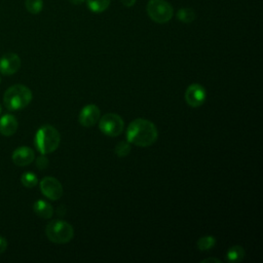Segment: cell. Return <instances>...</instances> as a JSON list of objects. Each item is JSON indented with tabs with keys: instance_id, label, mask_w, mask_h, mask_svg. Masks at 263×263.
Returning a JSON list of instances; mask_svg holds the SVG:
<instances>
[{
	"instance_id": "5b68a950",
	"label": "cell",
	"mask_w": 263,
	"mask_h": 263,
	"mask_svg": "<svg viewBox=\"0 0 263 263\" xmlns=\"http://www.w3.org/2000/svg\"><path fill=\"white\" fill-rule=\"evenodd\" d=\"M146 10L149 17L158 24L167 23L174 14L172 5L165 0H149Z\"/></svg>"
},
{
	"instance_id": "cb8c5ba5",
	"label": "cell",
	"mask_w": 263,
	"mask_h": 263,
	"mask_svg": "<svg viewBox=\"0 0 263 263\" xmlns=\"http://www.w3.org/2000/svg\"><path fill=\"white\" fill-rule=\"evenodd\" d=\"M208 262H217V263H220V260L219 259H216V258H208V259H204L201 261V263H208Z\"/></svg>"
},
{
	"instance_id": "4316f807",
	"label": "cell",
	"mask_w": 263,
	"mask_h": 263,
	"mask_svg": "<svg viewBox=\"0 0 263 263\" xmlns=\"http://www.w3.org/2000/svg\"><path fill=\"white\" fill-rule=\"evenodd\" d=\"M0 81H1V79H0Z\"/></svg>"
},
{
	"instance_id": "e0dca14e",
	"label": "cell",
	"mask_w": 263,
	"mask_h": 263,
	"mask_svg": "<svg viewBox=\"0 0 263 263\" xmlns=\"http://www.w3.org/2000/svg\"><path fill=\"white\" fill-rule=\"evenodd\" d=\"M215 245H216V238L212 235H205V236L200 237L196 243L197 248L200 251H208V250L212 249Z\"/></svg>"
},
{
	"instance_id": "44dd1931",
	"label": "cell",
	"mask_w": 263,
	"mask_h": 263,
	"mask_svg": "<svg viewBox=\"0 0 263 263\" xmlns=\"http://www.w3.org/2000/svg\"><path fill=\"white\" fill-rule=\"evenodd\" d=\"M36 166L39 170L46 168L48 166V158L46 156H44V154L38 156L37 159H36Z\"/></svg>"
},
{
	"instance_id": "484cf974",
	"label": "cell",
	"mask_w": 263,
	"mask_h": 263,
	"mask_svg": "<svg viewBox=\"0 0 263 263\" xmlns=\"http://www.w3.org/2000/svg\"><path fill=\"white\" fill-rule=\"evenodd\" d=\"M1 112H2V106H1V104H0V114H1Z\"/></svg>"
},
{
	"instance_id": "7402d4cb",
	"label": "cell",
	"mask_w": 263,
	"mask_h": 263,
	"mask_svg": "<svg viewBox=\"0 0 263 263\" xmlns=\"http://www.w3.org/2000/svg\"><path fill=\"white\" fill-rule=\"evenodd\" d=\"M6 248H7V241H6V239H5L4 237L0 236V254H2L3 252H5Z\"/></svg>"
},
{
	"instance_id": "7c38bea8",
	"label": "cell",
	"mask_w": 263,
	"mask_h": 263,
	"mask_svg": "<svg viewBox=\"0 0 263 263\" xmlns=\"http://www.w3.org/2000/svg\"><path fill=\"white\" fill-rule=\"evenodd\" d=\"M18 123L16 118L11 114H4L0 118V134L5 137L12 136L17 129Z\"/></svg>"
},
{
	"instance_id": "8992f818",
	"label": "cell",
	"mask_w": 263,
	"mask_h": 263,
	"mask_svg": "<svg viewBox=\"0 0 263 263\" xmlns=\"http://www.w3.org/2000/svg\"><path fill=\"white\" fill-rule=\"evenodd\" d=\"M99 127L101 132L109 137H117L124 128L123 119L116 113H107L100 117Z\"/></svg>"
},
{
	"instance_id": "d4e9b609",
	"label": "cell",
	"mask_w": 263,
	"mask_h": 263,
	"mask_svg": "<svg viewBox=\"0 0 263 263\" xmlns=\"http://www.w3.org/2000/svg\"><path fill=\"white\" fill-rule=\"evenodd\" d=\"M72 4H75V5H79L81 4L82 2H84V0H69Z\"/></svg>"
},
{
	"instance_id": "9a60e30c",
	"label": "cell",
	"mask_w": 263,
	"mask_h": 263,
	"mask_svg": "<svg viewBox=\"0 0 263 263\" xmlns=\"http://www.w3.org/2000/svg\"><path fill=\"white\" fill-rule=\"evenodd\" d=\"M89 10L95 13H100L106 10L110 4V0H86Z\"/></svg>"
},
{
	"instance_id": "2e32d148",
	"label": "cell",
	"mask_w": 263,
	"mask_h": 263,
	"mask_svg": "<svg viewBox=\"0 0 263 263\" xmlns=\"http://www.w3.org/2000/svg\"><path fill=\"white\" fill-rule=\"evenodd\" d=\"M177 17L179 21L189 24L192 23L195 18V11L190 8V7H186V8H181L178 10L177 12Z\"/></svg>"
},
{
	"instance_id": "8fae6325",
	"label": "cell",
	"mask_w": 263,
	"mask_h": 263,
	"mask_svg": "<svg viewBox=\"0 0 263 263\" xmlns=\"http://www.w3.org/2000/svg\"><path fill=\"white\" fill-rule=\"evenodd\" d=\"M35 158L34 151L27 146H21L17 147L11 155V159L15 165L18 166H25L33 162Z\"/></svg>"
},
{
	"instance_id": "ba28073f",
	"label": "cell",
	"mask_w": 263,
	"mask_h": 263,
	"mask_svg": "<svg viewBox=\"0 0 263 263\" xmlns=\"http://www.w3.org/2000/svg\"><path fill=\"white\" fill-rule=\"evenodd\" d=\"M206 98V92L203 86L197 83H193L189 85L186 89L185 92V100L186 103L192 107V108H197L201 106Z\"/></svg>"
},
{
	"instance_id": "d6986e66",
	"label": "cell",
	"mask_w": 263,
	"mask_h": 263,
	"mask_svg": "<svg viewBox=\"0 0 263 263\" xmlns=\"http://www.w3.org/2000/svg\"><path fill=\"white\" fill-rule=\"evenodd\" d=\"M25 5L30 13L37 14L43 8V0H25Z\"/></svg>"
},
{
	"instance_id": "52a82bcc",
	"label": "cell",
	"mask_w": 263,
	"mask_h": 263,
	"mask_svg": "<svg viewBox=\"0 0 263 263\" xmlns=\"http://www.w3.org/2000/svg\"><path fill=\"white\" fill-rule=\"evenodd\" d=\"M40 190L44 196L51 200H57L63 195V186L53 177H44L40 181Z\"/></svg>"
},
{
	"instance_id": "ffe728a7",
	"label": "cell",
	"mask_w": 263,
	"mask_h": 263,
	"mask_svg": "<svg viewBox=\"0 0 263 263\" xmlns=\"http://www.w3.org/2000/svg\"><path fill=\"white\" fill-rule=\"evenodd\" d=\"M114 151L118 157H125L130 152V145L127 141H121L116 145Z\"/></svg>"
},
{
	"instance_id": "7a4b0ae2",
	"label": "cell",
	"mask_w": 263,
	"mask_h": 263,
	"mask_svg": "<svg viewBox=\"0 0 263 263\" xmlns=\"http://www.w3.org/2000/svg\"><path fill=\"white\" fill-rule=\"evenodd\" d=\"M33 95L29 87L23 84H14L6 89L3 96V103L6 109L17 111L26 108L32 101Z\"/></svg>"
},
{
	"instance_id": "603a6c76",
	"label": "cell",
	"mask_w": 263,
	"mask_h": 263,
	"mask_svg": "<svg viewBox=\"0 0 263 263\" xmlns=\"http://www.w3.org/2000/svg\"><path fill=\"white\" fill-rule=\"evenodd\" d=\"M121 2H122L123 5H125L127 7H130L136 3V0H121Z\"/></svg>"
},
{
	"instance_id": "277c9868",
	"label": "cell",
	"mask_w": 263,
	"mask_h": 263,
	"mask_svg": "<svg viewBox=\"0 0 263 263\" xmlns=\"http://www.w3.org/2000/svg\"><path fill=\"white\" fill-rule=\"evenodd\" d=\"M45 234L47 238L54 243H66L72 239L74 229L72 225L66 221L53 220L46 225Z\"/></svg>"
},
{
	"instance_id": "30bf717a",
	"label": "cell",
	"mask_w": 263,
	"mask_h": 263,
	"mask_svg": "<svg viewBox=\"0 0 263 263\" xmlns=\"http://www.w3.org/2000/svg\"><path fill=\"white\" fill-rule=\"evenodd\" d=\"M101 117V111L95 104H88L84 106L79 113V122L81 125L90 127L95 125Z\"/></svg>"
},
{
	"instance_id": "6da1fadb",
	"label": "cell",
	"mask_w": 263,
	"mask_h": 263,
	"mask_svg": "<svg viewBox=\"0 0 263 263\" xmlns=\"http://www.w3.org/2000/svg\"><path fill=\"white\" fill-rule=\"evenodd\" d=\"M158 132L155 124L144 118L133 120L126 129V141L140 147H148L155 143Z\"/></svg>"
},
{
	"instance_id": "5bb4252c",
	"label": "cell",
	"mask_w": 263,
	"mask_h": 263,
	"mask_svg": "<svg viewBox=\"0 0 263 263\" xmlns=\"http://www.w3.org/2000/svg\"><path fill=\"white\" fill-rule=\"evenodd\" d=\"M245 258V250L240 246H233L231 247L227 254L226 259L228 262H240Z\"/></svg>"
},
{
	"instance_id": "ac0fdd59",
	"label": "cell",
	"mask_w": 263,
	"mask_h": 263,
	"mask_svg": "<svg viewBox=\"0 0 263 263\" xmlns=\"http://www.w3.org/2000/svg\"><path fill=\"white\" fill-rule=\"evenodd\" d=\"M21 182L22 184L27 187V188H33L37 185L38 183V178L35 174H33L32 172H26L22 175L21 177Z\"/></svg>"
},
{
	"instance_id": "4fadbf2b",
	"label": "cell",
	"mask_w": 263,
	"mask_h": 263,
	"mask_svg": "<svg viewBox=\"0 0 263 263\" xmlns=\"http://www.w3.org/2000/svg\"><path fill=\"white\" fill-rule=\"evenodd\" d=\"M33 210L35 212V214L42 218V219H49L52 217L53 215V209L52 206L45 200L39 199L36 200L33 204Z\"/></svg>"
},
{
	"instance_id": "9c48e42d",
	"label": "cell",
	"mask_w": 263,
	"mask_h": 263,
	"mask_svg": "<svg viewBox=\"0 0 263 263\" xmlns=\"http://www.w3.org/2000/svg\"><path fill=\"white\" fill-rule=\"evenodd\" d=\"M21 68V59L16 53L7 52L0 59V73L9 76L18 71Z\"/></svg>"
},
{
	"instance_id": "3957f363",
	"label": "cell",
	"mask_w": 263,
	"mask_h": 263,
	"mask_svg": "<svg viewBox=\"0 0 263 263\" xmlns=\"http://www.w3.org/2000/svg\"><path fill=\"white\" fill-rule=\"evenodd\" d=\"M61 142V135L52 125L41 126L35 135V146L41 154L55 151Z\"/></svg>"
}]
</instances>
